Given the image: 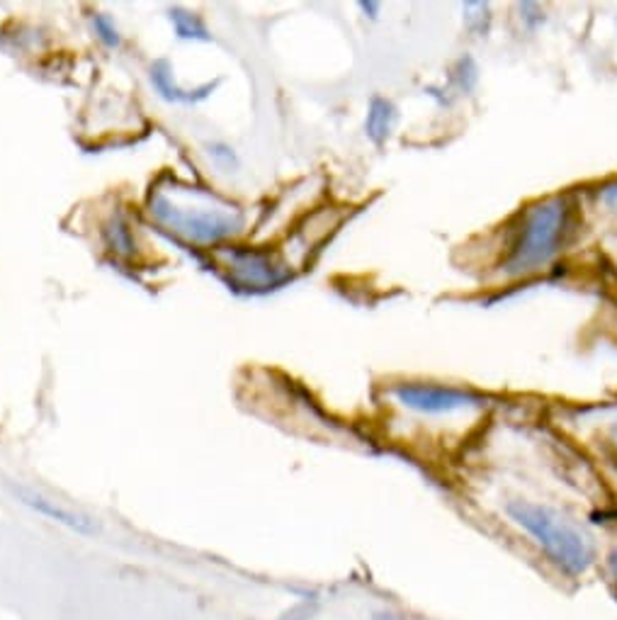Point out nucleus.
<instances>
[{
	"label": "nucleus",
	"instance_id": "nucleus-1",
	"mask_svg": "<svg viewBox=\"0 0 617 620\" xmlns=\"http://www.w3.org/2000/svg\"><path fill=\"white\" fill-rule=\"evenodd\" d=\"M144 213L154 227L187 246L219 251L246 231V213L203 183L161 176L146 193Z\"/></svg>",
	"mask_w": 617,
	"mask_h": 620
},
{
	"label": "nucleus",
	"instance_id": "nucleus-2",
	"mask_svg": "<svg viewBox=\"0 0 617 620\" xmlns=\"http://www.w3.org/2000/svg\"><path fill=\"white\" fill-rule=\"evenodd\" d=\"M508 514L515 524H521L531 533L539 542V548L549 555V560L557 562L564 572L584 575L594 565V548H590L588 538L552 508L513 502L508 506Z\"/></svg>",
	"mask_w": 617,
	"mask_h": 620
},
{
	"label": "nucleus",
	"instance_id": "nucleus-3",
	"mask_svg": "<svg viewBox=\"0 0 617 620\" xmlns=\"http://www.w3.org/2000/svg\"><path fill=\"white\" fill-rule=\"evenodd\" d=\"M214 260L232 288L241 292H266L287 278V266L282 260L256 246L229 244L214 254Z\"/></svg>",
	"mask_w": 617,
	"mask_h": 620
},
{
	"label": "nucleus",
	"instance_id": "nucleus-4",
	"mask_svg": "<svg viewBox=\"0 0 617 620\" xmlns=\"http://www.w3.org/2000/svg\"><path fill=\"white\" fill-rule=\"evenodd\" d=\"M100 241L112 258L138 260L142 256V241H138L132 215L124 207H115L100 221Z\"/></svg>",
	"mask_w": 617,
	"mask_h": 620
},
{
	"label": "nucleus",
	"instance_id": "nucleus-5",
	"mask_svg": "<svg viewBox=\"0 0 617 620\" xmlns=\"http://www.w3.org/2000/svg\"><path fill=\"white\" fill-rule=\"evenodd\" d=\"M148 81L163 101L175 105H197L207 101V97L214 93V89H217V83H203V85H195V89H187V85H183L178 76H175V69L166 59H158L151 64Z\"/></svg>",
	"mask_w": 617,
	"mask_h": 620
},
{
	"label": "nucleus",
	"instance_id": "nucleus-6",
	"mask_svg": "<svg viewBox=\"0 0 617 620\" xmlns=\"http://www.w3.org/2000/svg\"><path fill=\"white\" fill-rule=\"evenodd\" d=\"M12 492H16V496L24 506H30L32 512L42 514L47 518H52L54 524L66 526L75 533H85V536H93V533L97 530L93 520L88 518L85 514L73 512V508L59 504L56 499H49V496L42 494V492H34L30 487H12Z\"/></svg>",
	"mask_w": 617,
	"mask_h": 620
},
{
	"label": "nucleus",
	"instance_id": "nucleus-7",
	"mask_svg": "<svg viewBox=\"0 0 617 620\" xmlns=\"http://www.w3.org/2000/svg\"><path fill=\"white\" fill-rule=\"evenodd\" d=\"M168 20H171L173 32H175V37H178V40H185V42H209L212 40V32L207 28V22L193 10L171 8Z\"/></svg>",
	"mask_w": 617,
	"mask_h": 620
},
{
	"label": "nucleus",
	"instance_id": "nucleus-8",
	"mask_svg": "<svg viewBox=\"0 0 617 620\" xmlns=\"http://www.w3.org/2000/svg\"><path fill=\"white\" fill-rule=\"evenodd\" d=\"M91 28L97 37V42L107 46V49H120L122 46V30H120V24L115 22V18L107 16V12H93V18H91Z\"/></svg>",
	"mask_w": 617,
	"mask_h": 620
},
{
	"label": "nucleus",
	"instance_id": "nucleus-9",
	"mask_svg": "<svg viewBox=\"0 0 617 620\" xmlns=\"http://www.w3.org/2000/svg\"><path fill=\"white\" fill-rule=\"evenodd\" d=\"M207 156L209 161L217 168H224V170H232L238 166V158L234 154V148L229 144H222V142H212L207 144Z\"/></svg>",
	"mask_w": 617,
	"mask_h": 620
},
{
	"label": "nucleus",
	"instance_id": "nucleus-10",
	"mask_svg": "<svg viewBox=\"0 0 617 620\" xmlns=\"http://www.w3.org/2000/svg\"><path fill=\"white\" fill-rule=\"evenodd\" d=\"M613 569H615V577H617V552H615V557H613Z\"/></svg>",
	"mask_w": 617,
	"mask_h": 620
}]
</instances>
